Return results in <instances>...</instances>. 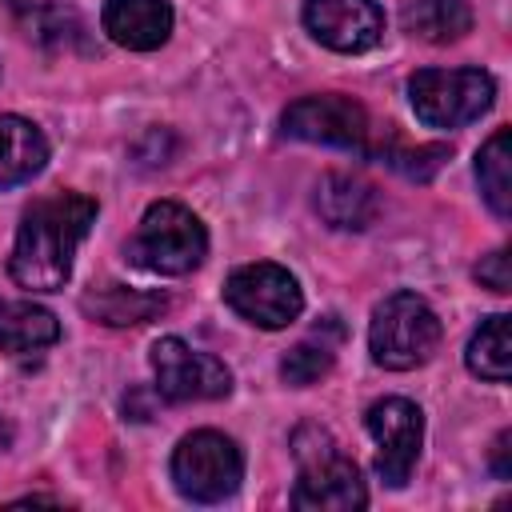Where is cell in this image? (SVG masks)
Returning a JSON list of instances; mask_svg holds the SVG:
<instances>
[{"mask_svg":"<svg viewBox=\"0 0 512 512\" xmlns=\"http://www.w3.org/2000/svg\"><path fill=\"white\" fill-rule=\"evenodd\" d=\"M208 252V232L200 216L176 200H156L144 208L136 236L128 240V260L156 276H184Z\"/></svg>","mask_w":512,"mask_h":512,"instance_id":"3","label":"cell"},{"mask_svg":"<svg viewBox=\"0 0 512 512\" xmlns=\"http://www.w3.org/2000/svg\"><path fill=\"white\" fill-rule=\"evenodd\" d=\"M468 372L480 376V380H492V384H504L508 380V360H512V348H508V316L496 312L488 316L472 340H468Z\"/></svg>","mask_w":512,"mask_h":512,"instance_id":"19","label":"cell"},{"mask_svg":"<svg viewBox=\"0 0 512 512\" xmlns=\"http://www.w3.org/2000/svg\"><path fill=\"white\" fill-rule=\"evenodd\" d=\"M476 184L488 200V208L508 220L512 216V132L496 128L488 144L476 152Z\"/></svg>","mask_w":512,"mask_h":512,"instance_id":"18","label":"cell"},{"mask_svg":"<svg viewBox=\"0 0 512 512\" xmlns=\"http://www.w3.org/2000/svg\"><path fill=\"white\" fill-rule=\"evenodd\" d=\"M80 36H84V24L72 8H44L40 20H36V40H44L52 48H68Z\"/></svg>","mask_w":512,"mask_h":512,"instance_id":"21","label":"cell"},{"mask_svg":"<svg viewBox=\"0 0 512 512\" xmlns=\"http://www.w3.org/2000/svg\"><path fill=\"white\" fill-rule=\"evenodd\" d=\"M372 360L388 372H412L440 348V316L416 292H392L376 304L368 324Z\"/></svg>","mask_w":512,"mask_h":512,"instance_id":"2","label":"cell"},{"mask_svg":"<svg viewBox=\"0 0 512 512\" xmlns=\"http://www.w3.org/2000/svg\"><path fill=\"white\" fill-rule=\"evenodd\" d=\"M336 364V348L324 340V336H312V340H300L296 348H288V356L280 360V376L292 384V388H308L316 380H324Z\"/></svg>","mask_w":512,"mask_h":512,"instance_id":"20","label":"cell"},{"mask_svg":"<svg viewBox=\"0 0 512 512\" xmlns=\"http://www.w3.org/2000/svg\"><path fill=\"white\" fill-rule=\"evenodd\" d=\"M8 4H12V8H28L32 0H8Z\"/></svg>","mask_w":512,"mask_h":512,"instance_id":"25","label":"cell"},{"mask_svg":"<svg viewBox=\"0 0 512 512\" xmlns=\"http://www.w3.org/2000/svg\"><path fill=\"white\" fill-rule=\"evenodd\" d=\"M376 440V476L388 488H404L424 444V412L404 396H384L364 416Z\"/></svg>","mask_w":512,"mask_h":512,"instance_id":"9","label":"cell"},{"mask_svg":"<svg viewBox=\"0 0 512 512\" xmlns=\"http://www.w3.org/2000/svg\"><path fill=\"white\" fill-rule=\"evenodd\" d=\"M408 100L428 128H460L492 108L496 80L484 68H420L408 80Z\"/></svg>","mask_w":512,"mask_h":512,"instance_id":"5","label":"cell"},{"mask_svg":"<svg viewBox=\"0 0 512 512\" xmlns=\"http://www.w3.org/2000/svg\"><path fill=\"white\" fill-rule=\"evenodd\" d=\"M444 156H448L444 144H424V148H408V152H388L384 160H388L396 172L412 176V180H428V176L440 168Z\"/></svg>","mask_w":512,"mask_h":512,"instance_id":"22","label":"cell"},{"mask_svg":"<svg viewBox=\"0 0 512 512\" xmlns=\"http://www.w3.org/2000/svg\"><path fill=\"white\" fill-rule=\"evenodd\" d=\"M316 212L324 216V224L344 228V232H364L376 216H380V192L360 180V176H344V172H328L316 184Z\"/></svg>","mask_w":512,"mask_h":512,"instance_id":"13","label":"cell"},{"mask_svg":"<svg viewBox=\"0 0 512 512\" xmlns=\"http://www.w3.org/2000/svg\"><path fill=\"white\" fill-rule=\"evenodd\" d=\"M244 480V456L236 440L216 428L188 432L172 452V484L192 504H220Z\"/></svg>","mask_w":512,"mask_h":512,"instance_id":"6","label":"cell"},{"mask_svg":"<svg viewBox=\"0 0 512 512\" xmlns=\"http://www.w3.org/2000/svg\"><path fill=\"white\" fill-rule=\"evenodd\" d=\"M224 300L236 316H244L256 328H288L300 312H304V292L296 284V276L272 260H256L236 268L224 280Z\"/></svg>","mask_w":512,"mask_h":512,"instance_id":"7","label":"cell"},{"mask_svg":"<svg viewBox=\"0 0 512 512\" xmlns=\"http://www.w3.org/2000/svg\"><path fill=\"white\" fill-rule=\"evenodd\" d=\"M60 340V320L32 300H0V352H36Z\"/></svg>","mask_w":512,"mask_h":512,"instance_id":"17","label":"cell"},{"mask_svg":"<svg viewBox=\"0 0 512 512\" xmlns=\"http://www.w3.org/2000/svg\"><path fill=\"white\" fill-rule=\"evenodd\" d=\"M508 452H512V432H500V436L492 440V472H496L500 480L512 476V460H508Z\"/></svg>","mask_w":512,"mask_h":512,"instance_id":"24","label":"cell"},{"mask_svg":"<svg viewBox=\"0 0 512 512\" xmlns=\"http://www.w3.org/2000/svg\"><path fill=\"white\" fill-rule=\"evenodd\" d=\"M100 28L120 48L152 52L172 36V4L168 0H104Z\"/></svg>","mask_w":512,"mask_h":512,"instance_id":"12","label":"cell"},{"mask_svg":"<svg viewBox=\"0 0 512 512\" xmlns=\"http://www.w3.org/2000/svg\"><path fill=\"white\" fill-rule=\"evenodd\" d=\"M296 460H300V480L292 488V504L300 512H352L368 504V488L360 480L356 460L340 452V444L316 428V448L292 436Z\"/></svg>","mask_w":512,"mask_h":512,"instance_id":"4","label":"cell"},{"mask_svg":"<svg viewBox=\"0 0 512 512\" xmlns=\"http://www.w3.org/2000/svg\"><path fill=\"white\" fill-rule=\"evenodd\" d=\"M400 24L424 44H452L472 32V8L468 0H408Z\"/></svg>","mask_w":512,"mask_h":512,"instance_id":"16","label":"cell"},{"mask_svg":"<svg viewBox=\"0 0 512 512\" xmlns=\"http://www.w3.org/2000/svg\"><path fill=\"white\" fill-rule=\"evenodd\" d=\"M304 24L332 52H368L384 36V8L376 0H304Z\"/></svg>","mask_w":512,"mask_h":512,"instance_id":"11","label":"cell"},{"mask_svg":"<svg viewBox=\"0 0 512 512\" xmlns=\"http://www.w3.org/2000/svg\"><path fill=\"white\" fill-rule=\"evenodd\" d=\"M80 308L88 316H96L100 324L124 328V324H144V320H156L160 312H168V296L164 292L124 288V284H104V288H92L80 300Z\"/></svg>","mask_w":512,"mask_h":512,"instance_id":"15","label":"cell"},{"mask_svg":"<svg viewBox=\"0 0 512 512\" xmlns=\"http://www.w3.org/2000/svg\"><path fill=\"white\" fill-rule=\"evenodd\" d=\"M48 164L44 132L24 116H0V188L32 180Z\"/></svg>","mask_w":512,"mask_h":512,"instance_id":"14","label":"cell"},{"mask_svg":"<svg viewBox=\"0 0 512 512\" xmlns=\"http://www.w3.org/2000/svg\"><path fill=\"white\" fill-rule=\"evenodd\" d=\"M476 280L492 292H508L512 288V268H508V248H496L488 256H480L476 264Z\"/></svg>","mask_w":512,"mask_h":512,"instance_id":"23","label":"cell"},{"mask_svg":"<svg viewBox=\"0 0 512 512\" xmlns=\"http://www.w3.org/2000/svg\"><path fill=\"white\" fill-rule=\"evenodd\" d=\"M152 376H156V392L172 404L220 400L232 392V372L224 368V360L184 344L180 336H160L152 344Z\"/></svg>","mask_w":512,"mask_h":512,"instance_id":"8","label":"cell"},{"mask_svg":"<svg viewBox=\"0 0 512 512\" xmlns=\"http://www.w3.org/2000/svg\"><path fill=\"white\" fill-rule=\"evenodd\" d=\"M92 220H96L92 196L56 192V196L36 200L16 228V244L8 256L12 280L20 288H32V292L64 288L72 276V256H76L80 240L88 236Z\"/></svg>","mask_w":512,"mask_h":512,"instance_id":"1","label":"cell"},{"mask_svg":"<svg viewBox=\"0 0 512 512\" xmlns=\"http://www.w3.org/2000/svg\"><path fill=\"white\" fill-rule=\"evenodd\" d=\"M284 132L308 144H332V148H364L368 140V112L340 92L300 96L280 116Z\"/></svg>","mask_w":512,"mask_h":512,"instance_id":"10","label":"cell"}]
</instances>
